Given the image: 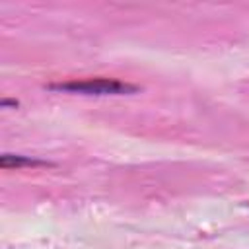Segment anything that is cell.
I'll list each match as a JSON object with an SVG mask.
<instances>
[{
    "mask_svg": "<svg viewBox=\"0 0 249 249\" xmlns=\"http://www.w3.org/2000/svg\"><path fill=\"white\" fill-rule=\"evenodd\" d=\"M51 89L70 91V93H86V95H124L138 91L136 86L115 80V78H86V80H70L60 84H51Z\"/></svg>",
    "mask_w": 249,
    "mask_h": 249,
    "instance_id": "obj_1",
    "label": "cell"
},
{
    "mask_svg": "<svg viewBox=\"0 0 249 249\" xmlns=\"http://www.w3.org/2000/svg\"><path fill=\"white\" fill-rule=\"evenodd\" d=\"M43 160H35L29 156H19V154H4L0 158V165L4 169L8 167H21V165H43Z\"/></svg>",
    "mask_w": 249,
    "mask_h": 249,
    "instance_id": "obj_2",
    "label": "cell"
}]
</instances>
